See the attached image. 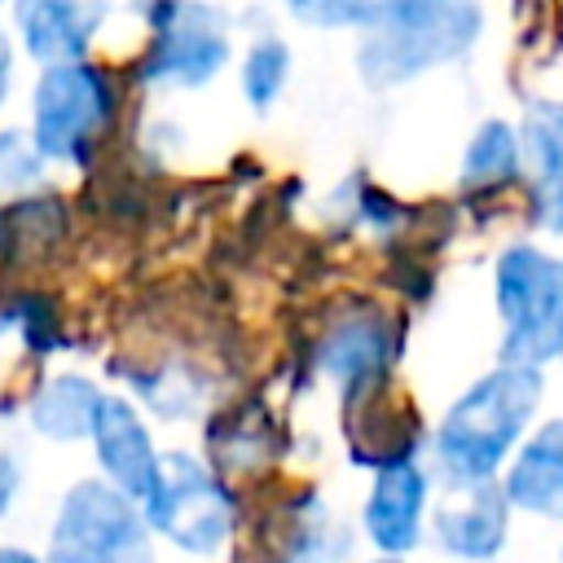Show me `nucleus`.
<instances>
[{
	"label": "nucleus",
	"mask_w": 563,
	"mask_h": 563,
	"mask_svg": "<svg viewBox=\"0 0 563 563\" xmlns=\"http://www.w3.org/2000/svg\"><path fill=\"white\" fill-rule=\"evenodd\" d=\"M541 405V369L497 365L475 378L435 422L431 466L449 488L493 484Z\"/></svg>",
	"instance_id": "obj_1"
},
{
	"label": "nucleus",
	"mask_w": 563,
	"mask_h": 563,
	"mask_svg": "<svg viewBox=\"0 0 563 563\" xmlns=\"http://www.w3.org/2000/svg\"><path fill=\"white\" fill-rule=\"evenodd\" d=\"M0 9H9V0H0Z\"/></svg>",
	"instance_id": "obj_25"
},
{
	"label": "nucleus",
	"mask_w": 563,
	"mask_h": 563,
	"mask_svg": "<svg viewBox=\"0 0 563 563\" xmlns=\"http://www.w3.org/2000/svg\"><path fill=\"white\" fill-rule=\"evenodd\" d=\"M145 528L185 554H216L238 528V501L229 484L194 453H163L158 484L141 501Z\"/></svg>",
	"instance_id": "obj_6"
},
{
	"label": "nucleus",
	"mask_w": 563,
	"mask_h": 563,
	"mask_svg": "<svg viewBox=\"0 0 563 563\" xmlns=\"http://www.w3.org/2000/svg\"><path fill=\"white\" fill-rule=\"evenodd\" d=\"M515 132L532 180V216L545 233H563V101H532Z\"/></svg>",
	"instance_id": "obj_14"
},
{
	"label": "nucleus",
	"mask_w": 563,
	"mask_h": 563,
	"mask_svg": "<svg viewBox=\"0 0 563 563\" xmlns=\"http://www.w3.org/2000/svg\"><path fill=\"white\" fill-rule=\"evenodd\" d=\"M519 172H523L519 132L506 119H488V123L475 128V136H471V145L462 154L457 185L466 194H488V189H506Z\"/></svg>",
	"instance_id": "obj_16"
},
{
	"label": "nucleus",
	"mask_w": 563,
	"mask_h": 563,
	"mask_svg": "<svg viewBox=\"0 0 563 563\" xmlns=\"http://www.w3.org/2000/svg\"><path fill=\"white\" fill-rule=\"evenodd\" d=\"M0 563H44V559L26 545H0Z\"/></svg>",
	"instance_id": "obj_23"
},
{
	"label": "nucleus",
	"mask_w": 563,
	"mask_h": 563,
	"mask_svg": "<svg viewBox=\"0 0 563 563\" xmlns=\"http://www.w3.org/2000/svg\"><path fill=\"white\" fill-rule=\"evenodd\" d=\"M13 62H18V48H13L9 31H0V110H4L9 92H13Z\"/></svg>",
	"instance_id": "obj_22"
},
{
	"label": "nucleus",
	"mask_w": 563,
	"mask_h": 563,
	"mask_svg": "<svg viewBox=\"0 0 563 563\" xmlns=\"http://www.w3.org/2000/svg\"><path fill=\"white\" fill-rule=\"evenodd\" d=\"M18 48L40 62H75L88 57L92 40L110 18V0H9Z\"/></svg>",
	"instance_id": "obj_10"
},
{
	"label": "nucleus",
	"mask_w": 563,
	"mask_h": 563,
	"mask_svg": "<svg viewBox=\"0 0 563 563\" xmlns=\"http://www.w3.org/2000/svg\"><path fill=\"white\" fill-rule=\"evenodd\" d=\"M427 501H431V471L409 449L383 457L374 471L365 510H361V528H365L369 545L383 550L387 559L409 554L422 541Z\"/></svg>",
	"instance_id": "obj_8"
},
{
	"label": "nucleus",
	"mask_w": 563,
	"mask_h": 563,
	"mask_svg": "<svg viewBox=\"0 0 563 563\" xmlns=\"http://www.w3.org/2000/svg\"><path fill=\"white\" fill-rule=\"evenodd\" d=\"M497 488L510 510H528L545 519L563 515V418H550L519 440V449L501 466Z\"/></svg>",
	"instance_id": "obj_13"
},
{
	"label": "nucleus",
	"mask_w": 563,
	"mask_h": 563,
	"mask_svg": "<svg viewBox=\"0 0 563 563\" xmlns=\"http://www.w3.org/2000/svg\"><path fill=\"white\" fill-rule=\"evenodd\" d=\"M136 501L106 479H79L57 501L44 563H158Z\"/></svg>",
	"instance_id": "obj_5"
},
{
	"label": "nucleus",
	"mask_w": 563,
	"mask_h": 563,
	"mask_svg": "<svg viewBox=\"0 0 563 563\" xmlns=\"http://www.w3.org/2000/svg\"><path fill=\"white\" fill-rule=\"evenodd\" d=\"M457 497L444 501L431 519L435 545L453 559L466 563H488L501 554L506 532H510V506L497 484H475V488H453Z\"/></svg>",
	"instance_id": "obj_12"
},
{
	"label": "nucleus",
	"mask_w": 563,
	"mask_h": 563,
	"mask_svg": "<svg viewBox=\"0 0 563 563\" xmlns=\"http://www.w3.org/2000/svg\"><path fill=\"white\" fill-rule=\"evenodd\" d=\"M361 31V79L369 88H400L471 53L479 0H369Z\"/></svg>",
	"instance_id": "obj_2"
},
{
	"label": "nucleus",
	"mask_w": 563,
	"mask_h": 563,
	"mask_svg": "<svg viewBox=\"0 0 563 563\" xmlns=\"http://www.w3.org/2000/svg\"><path fill=\"white\" fill-rule=\"evenodd\" d=\"M374 563H400V559H387V554H383V559H374Z\"/></svg>",
	"instance_id": "obj_24"
},
{
	"label": "nucleus",
	"mask_w": 563,
	"mask_h": 563,
	"mask_svg": "<svg viewBox=\"0 0 563 563\" xmlns=\"http://www.w3.org/2000/svg\"><path fill=\"white\" fill-rule=\"evenodd\" d=\"M391 356H396V325L374 308L339 317L317 343L321 374H330L343 391H369L391 369Z\"/></svg>",
	"instance_id": "obj_11"
},
{
	"label": "nucleus",
	"mask_w": 563,
	"mask_h": 563,
	"mask_svg": "<svg viewBox=\"0 0 563 563\" xmlns=\"http://www.w3.org/2000/svg\"><path fill=\"white\" fill-rule=\"evenodd\" d=\"M18 493H22V462H18V453L0 449V515L13 510Z\"/></svg>",
	"instance_id": "obj_21"
},
{
	"label": "nucleus",
	"mask_w": 563,
	"mask_h": 563,
	"mask_svg": "<svg viewBox=\"0 0 563 563\" xmlns=\"http://www.w3.org/2000/svg\"><path fill=\"white\" fill-rule=\"evenodd\" d=\"M101 396L106 391L92 378L57 374L44 387H35V396L26 405V418L48 440H88V427H92V413H97Z\"/></svg>",
	"instance_id": "obj_15"
},
{
	"label": "nucleus",
	"mask_w": 563,
	"mask_h": 563,
	"mask_svg": "<svg viewBox=\"0 0 563 563\" xmlns=\"http://www.w3.org/2000/svg\"><path fill=\"white\" fill-rule=\"evenodd\" d=\"M286 9H290L303 26L343 31V26H361V22H365L369 0H286Z\"/></svg>",
	"instance_id": "obj_20"
},
{
	"label": "nucleus",
	"mask_w": 563,
	"mask_h": 563,
	"mask_svg": "<svg viewBox=\"0 0 563 563\" xmlns=\"http://www.w3.org/2000/svg\"><path fill=\"white\" fill-rule=\"evenodd\" d=\"M229 18L207 0H176L158 22L136 66L150 88H202L229 66Z\"/></svg>",
	"instance_id": "obj_7"
},
{
	"label": "nucleus",
	"mask_w": 563,
	"mask_h": 563,
	"mask_svg": "<svg viewBox=\"0 0 563 563\" xmlns=\"http://www.w3.org/2000/svg\"><path fill=\"white\" fill-rule=\"evenodd\" d=\"M501 317V365L545 369L563 361V255L541 246H506L493 268Z\"/></svg>",
	"instance_id": "obj_4"
},
{
	"label": "nucleus",
	"mask_w": 563,
	"mask_h": 563,
	"mask_svg": "<svg viewBox=\"0 0 563 563\" xmlns=\"http://www.w3.org/2000/svg\"><path fill=\"white\" fill-rule=\"evenodd\" d=\"M88 440H92V453H97V479H106L110 488H119L128 501H145L158 484V466H163V453L141 418V409L114 391L101 396L97 413H92V427H88Z\"/></svg>",
	"instance_id": "obj_9"
},
{
	"label": "nucleus",
	"mask_w": 563,
	"mask_h": 563,
	"mask_svg": "<svg viewBox=\"0 0 563 563\" xmlns=\"http://www.w3.org/2000/svg\"><path fill=\"white\" fill-rule=\"evenodd\" d=\"M48 163L40 158L35 141L26 128H0V194L22 198L31 189H40Z\"/></svg>",
	"instance_id": "obj_19"
},
{
	"label": "nucleus",
	"mask_w": 563,
	"mask_h": 563,
	"mask_svg": "<svg viewBox=\"0 0 563 563\" xmlns=\"http://www.w3.org/2000/svg\"><path fill=\"white\" fill-rule=\"evenodd\" d=\"M343 550V537H334L321 501H303V510L290 519V541L282 554L264 559V563H334Z\"/></svg>",
	"instance_id": "obj_18"
},
{
	"label": "nucleus",
	"mask_w": 563,
	"mask_h": 563,
	"mask_svg": "<svg viewBox=\"0 0 563 563\" xmlns=\"http://www.w3.org/2000/svg\"><path fill=\"white\" fill-rule=\"evenodd\" d=\"M290 79V48L277 40V35H264L246 48V62H242V97L251 110H268L282 88Z\"/></svg>",
	"instance_id": "obj_17"
},
{
	"label": "nucleus",
	"mask_w": 563,
	"mask_h": 563,
	"mask_svg": "<svg viewBox=\"0 0 563 563\" xmlns=\"http://www.w3.org/2000/svg\"><path fill=\"white\" fill-rule=\"evenodd\" d=\"M119 110L114 79L101 62L75 57L40 66V79L31 88V141L44 163L84 167L101 136L110 132Z\"/></svg>",
	"instance_id": "obj_3"
}]
</instances>
